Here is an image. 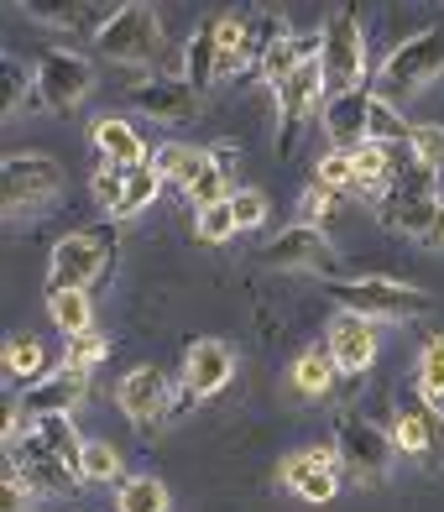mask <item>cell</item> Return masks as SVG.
Wrapping results in <instances>:
<instances>
[{"instance_id":"7","label":"cell","mask_w":444,"mask_h":512,"mask_svg":"<svg viewBox=\"0 0 444 512\" xmlns=\"http://www.w3.org/2000/svg\"><path fill=\"white\" fill-rule=\"evenodd\" d=\"M324 84H330V95H345V89H361L366 79V32H361V16L340 6L330 16V27H324Z\"/></svg>"},{"instance_id":"31","label":"cell","mask_w":444,"mask_h":512,"mask_svg":"<svg viewBox=\"0 0 444 512\" xmlns=\"http://www.w3.org/2000/svg\"><path fill=\"white\" fill-rule=\"evenodd\" d=\"M115 507L121 512H173V497H168V486H162L157 476H126Z\"/></svg>"},{"instance_id":"30","label":"cell","mask_w":444,"mask_h":512,"mask_svg":"<svg viewBox=\"0 0 444 512\" xmlns=\"http://www.w3.org/2000/svg\"><path fill=\"white\" fill-rule=\"evenodd\" d=\"M6 377H11V382L48 377V351H42L37 335H11V340H6Z\"/></svg>"},{"instance_id":"28","label":"cell","mask_w":444,"mask_h":512,"mask_svg":"<svg viewBox=\"0 0 444 512\" xmlns=\"http://www.w3.org/2000/svg\"><path fill=\"white\" fill-rule=\"evenodd\" d=\"M48 314L53 324L74 340V335H89L95 330V304H89L84 288H63V293H48Z\"/></svg>"},{"instance_id":"25","label":"cell","mask_w":444,"mask_h":512,"mask_svg":"<svg viewBox=\"0 0 444 512\" xmlns=\"http://www.w3.org/2000/svg\"><path fill=\"white\" fill-rule=\"evenodd\" d=\"M335 377H340V366H335V356H330V345H314V351H303V356L293 361V377H288V382L303 392V398H330Z\"/></svg>"},{"instance_id":"13","label":"cell","mask_w":444,"mask_h":512,"mask_svg":"<svg viewBox=\"0 0 444 512\" xmlns=\"http://www.w3.org/2000/svg\"><path fill=\"white\" fill-rule=\"evenodd\" d=\"M262 262L267 267H283V272H319V277H335L340 267V256L330 246V236H324L319 225H288L283 236H272L262 246Z\"/></svg>"},{"instance_id":"36","label":"cell","mask_w":444,"mask_h":512,"mask_svg":"<svg viewBox=\"0 0 444 512\" xmlns=\"http://www.w3.org/2000/svg\"><path fill=\"white\" fill-rule=\"evenodd\" d=\"M183 194H189V204L194 209H209V204H225L230 194H236V189H230V173H225V162L215 157V162H209V168L189 183V189H183Z\"/></svg>"},{"instance_id":"26","label":"cell","mask_w":444,"mask_h":512,"mask_svg":"<svg viewBox=\"0 0 444 512\" xmlns=\"http://www.w3.org/2000/svg\"><path fill=\"white\" fill-rule=\"evenodd\" d=\"M37 439H42V445H48L63 465H68V471H79V465H84V445H89V439L74 429V413H53V418H37ZM84 476V471H79Z\"/></svg>"},{"instance_id":"8","label":"cell","mask_w":444,"mask_h":512,"mask_svg":"<svg viewBox=\"0 0 444 512\" xmlns=\"http://www.w3.org/2000/svg\"><path fill=\"white\" fill-rule=\"evenodd\" d=\"M335 450H340V465H345V471L356 476L361 486H377V481H387V471H392L397 439H392V429L366 424V418H340Z\"/></svg>"},{"instance_id":"37","label":"cell","mask_w":444,"mask_h":512,"mask_svg":"<svg viewBox=\"0 0 444 512\" xmlns=\"http://www.w3.org/2000/svg\"><path fill=\"white\" fill-rule=\"evenodd\" d=\"M194 230H199V241L204 246H225L230 236H236V209H230V199L225 204H209V209H194Z\"/></svg>"},{"instance_id":"12","label":"cell","mask_w":444,"mask_h":512,"mask_svg":"<svg viewBox=\"0 0 444 512\" xmlns=\"http://www.w3.org/2000/svg\"><path fill=\"white\" fill-rule=\"evenodd\" d=\"M324 100H330V84H324V63L314 58L277 89V152H293L298 126L309 121V115H319Z\"/></svg>"},{"instance_id":"24","label":"cell","mask_w":444,"mask_h":512,"mask_svg":"<svg viewBox=\"0 0 444 512\" xmlns=\"http://www.w3.org/2000/svg\"><path fill=\"white\" fill-rule=\"evenodd\" d=\"M215 162V152H204V147H189V142H162L157 152H152V168L168 178V183H178V189H189V183Z\"/></svg>"},{"instance_id":"17","label":"cell","mask_w":444,"mask_h":512,"mask_svg":"<svg viewBox=\"0 0 444 512\" xmlns=\"http://www.w3.org/2000/svg\"><path fill=\"white\" fill-rule=\"evenodd\" d=\"M324 345L340 366V377H361L377 361V335H371V319L366 314H350V309H335L330 324H324Z\"/></svg>"},{"instance_id":"43","label":"cell","mask_w":444,"mask_h":512,"mask_svg":"<svg viewBox=\"0 0 444 512\" xmlns=\"http://www.w3.org/2000/svg\"><path fill=\"white\" fill-rule=\"evenodd\" d=\"M335 189H324V183L314 178L309 189H303V199H298V215H303V225H319V220H330L335 215Z\"/></svg>"},{"instance_id":"15","label":"cell","mask_w":444,"mask_h":512,"mask_svg":"<svg viewBox=\"0 0 444 512\" xmlns=\"http://www.w3.org/2000/svg\"><path fill=\"white\" fill-rule=\"evenodd\" d=\"M340 450H324V445H309V450H293L283 460V486L298 497V502H330L340 492Z\"/></svg>"},{"instance_id":"39","label":"cell","mask_w":444,"mask_h":512,"mask_svg":"<svg viewBox=\"0 0 444 512\" xmlns=\"http://www.w3.org/2000/svg\"><path fill=\"white\" fill-rule=\"evenodd\" d=\"M418 392H424L429 403L444 398V335H434L424 345V356H418Z\"/></svg>"},{"instance_id":"3","label":"cell","mask_w":444,"mask_h":512,"mask_svg":"<svg viewBox=\"0 0 444 512\" xmlns=\"http://www.w3.org/2000/svg\"><path fill=\"white\" fill-rule=\"evenodd\" d=\"M115 220L110 225H79V230H68V236L53 246L48 256V293H63V288H95L105 267H110V256H115Z\"/></svg>"},{"instance_id":"44","label":"cell","mask_w":444,"mask_h":512,"mask_svg":"<svg viewBox=\"0 0 444 512\" xmlns=\"http://www.w3.org/2000/svg\"><path fill=\"white\" fill-rule=\"evenodd\" d=\"M230 209H236V225L241 230H256V225L267 220V194L262 189H236V194H230Z\"/></svg>"},{"instance_id":"46","label":"cell","mask_w":444,"mask_h":512,"mask_svg":"<svg viewBox=\"0 0 444 512\" xmlns=\"http://www.w3.org/2000/svg\"><path fill=\"white\" fill-rule=\"evenodd\" d=\"M37 502V492H32V486L27 481H21L16 471H11V465H6V512H27Z\"/></svg>"},{"instance_id":"45","label":"cell","mask_w":444,"mask_h":512,"mask_svg":"<svg viewBox=\"0 0 444 512\" xmlns=\"http://www.w3.org/2000/svg\"><path fill=\"white\" fill-rule=\"evenodd\" d=\"M0 68H6V115H16V110H21V100H27L32 89H37V79H32V74H27V68H21L16 58H6Z\"/></svg>"},{"instance_id":"19","label":"cell","mask_w":444,"mask_h":512,"mask_svg":"<svg viewBox=\"0 0 444 512\" xmlns=\"http://www.w3.org/2000/svg\"><path fill=\"white\" fill-rule=\"evenodd\" d=\"M199 89L189 79H147V84H136L131 89V105L152 115V121H168V126H183V121H194L199 115Z\"/></svg>"},{"instance_id":"21","label":"cell","mask_w":444,"mask_h":512,"mask_svg":"<svg viewBox=\"0 0 444 512\" xmlns=\"http://www.w3.org/2000/svg\"><path fill=\"white\" fill-rule=\"evenodd\" d=\"M319 53H324V32H309V37H293V32H288L277 48H267V58H262V68H256V74H262L272 89H283L298 68L314 63Z\"/></svg>"},{"instance_id":"33","label":"cell","mask_w":444,"mask_h":512,"mask_svg":"<svg viewBox=\"0 0 444 512\" xmlns=\"http://www.w3.org/2000/svg\"><path fill=\"white\" fill-rule=\"evenodd\" d=\"M21 11L42 27H58V32H74L89 21V0H21Z\"/></svg>"},{"instance_id":"1","label":"cell","mask_w":444,"mask_h":512,"mask_svg":"<svg viewBox=\"0 0 444 512\" xmlns=\"http://www.w3.org/2000/svg\"><path fill=\"white\" fill-rule=\"evenodd\" d=\"M439 173L434 168H424L413 152L397 162V173H392V183H387V194L377 199V209H382V225L387 230H403V236H418L424 241L429 236V225H434V215H439Z\"/></svg>"},{"instance_id":"29","label":"cell","mask_w":444,"mask_h":512,"mask_svg":"<svg viewBox=\"0 0 444 512\" xmlns=\"http://www.w3.org/2000/svg\"><path fill=\"white\" fill-rule=\"evenodd\" d=\"M215 42H220V79L251 74V63H246V16H220Z\"/></svg>"},{"instance_id":"42","label":"cell","mask_w":444,"mask_h":512,"mask_svg":"<svg viewBox=\"0 0 444 512\" xmlns=\"http://www.w3.org/2000/svg\"><path fill=\"white\" fill-rule=\"evenodd\" d=\"M408 152L424 162V168H434V173H444V126H413V136H408Z\"/></svg>"},{"instance_id":"11","label":"cell","mask_w":444,"mask_h":512,"mask_svg":"<svg viewBox=\"0 0 444 512\" xmlns=\"http://www.w3.org/2000/svg\"><path fill=\"white\" fill-rule=\"evenodd\" d=\"M6 465L32 486L37 497H42V492H48V497H63V492H74V486L84 481L79 471H68V465H63L48 445H42L37 429H21L16 439H6Z\"/></svg>"},{"instance_id":"23","label":"cell","mask_w":444,"mask_h":512,"mask_svg":"<svg viewBox=\"0 0 444 512\" xmlns=\"http://www.w3.org/2000/svg\"><path fill=\"white\" fill-rule=\"evenodd\" d=\"M95 147H100V162H115V168H142V162H152L147 142L131 131V121H121V115L95 121Z\"/></svg>"},{"instance_id":"27","label":"cell","mask_w":444,"mask_h":512,"mask_svg":"<svg viewBox=\"0 0 444 512\" xmlns=\"http://www.w3.org/2000/svg\"><path fill=\"white\" fill-rule=\"evenodd\" d=\"M183 79H189L199 95L220 79V42H215V27H204L189 37V53H183Z\"/></svg>"},{"instance_id":"34","label":"cell","mask_w":444,"mask_h":512,"mask_svg":"<svg viewBox=\"0 0 444 512\" xmlns=\"http://www.w3.org/2000/svg\"><path fill=\"white\" fill-rule=\"evenodd\" d=\"M413 126L403 121V110H397L392 100H371V126H366V142H387V147H408Z\"/></svg>"},{"instance_id":"41","label":"cell","mask_w":444,"mask_h":512,"mask_svg":"<svg viewBox=\"0 0 444 512\" xmlns=\"http://www.w3.org/2000/svg\"><path fill=\"white\" fill-rule=\"evenodd\" d=\"M105 356H110V340L89 330V335H74V340H68V351H63V366H74V371H84V377H89V371H95V366H100Z\"/></svg>"},{"instance_id":"6","label":"cell","mask_w":444,"mask_h":512,"mask_svg":"<svg viewBox=\"0 0 444 512\" xmlns=\"http://www.w3.org/2000/svg\"><path fill=\"white\" fill-rule=\"evenodd\" d=\"M95 48H100V58H110V63L147 68V63H157V53H162V21H157V11L147 6V0H126V6L115 11L110 21H100Z\"/></svg>"},{"instance_id":"4","label":"cell","mask_w":444,"mask_h":512,"mask_svg":"<svg viewBox=\"0 0 444 512\" xmlns=\"http://www.w3.org/2000/svg\"><path fill=\"white\" fill-rule=\"evenodd\" d=\"M439 74H444V27L413 32L408 42H397V48L382 58V68H377V95L392 100V105H403V100L418 95V89H429Z\"/></svg>"},{"instance_id":"2","label":"cell","mask_w":444,"mask_h":512,"mask_svg":"<svg viewBox=\"0 0 444 512\" xmlns=\"http://www.w3.org/2000/svg\"><path fill=\"white\" fill-rule=\"evenodd\" d=\"M63 194V168L42 152H11L0 168V209L6 220H42Z\"/></svg>"},{"instance_id":"9","label":"cell","mask_w":444,"mask_h":512,"mask_svg":"<svg viewBox=\"0 0 444 512\" xmlns=\"http://www.w3.org/2000/svg\"><path fill=\"white\" fill-rule=\"evenodd\" d=\"M95 89V63L79 53H42L37 58V105L53 115H74Z\"/></svg>"},{"instance_id":"18","label":"cell","mask_w":444,"mask_h":512,"mask_svg":"<svg viewBox=\"0 0 444 512\" xmlns=\"http://www.w3.org/2000/svg\"><path fill=\"white\" fill-rule=\"evenodd\" d=\"M84 371H74V366H58V371H48V377H37V382H27V392H21V418L27 424H37V418H53V413H74L79 403H84Z\"/></svg>"},{"instance_id":"20","label":"cell","mask_w":444,"mask_h":512,"mask_svg":"<svg viewBox=\"0 0 444 512\" xmlns=\"http://www.w3.org/2000/svg\"><path fill=\"white\" fill-rule=\"evenodd\" d=\"M371 100H377V89H345V95H330L319 110L324 131H330L335 147H361L366 142V126H371Z\"/></svg>"},{"instance_id":"22","label":"cell","mask_w":444,"mask_h":512,"mask_svg":"<svg viewBox=\"0 0 444 512\" xmlns=\"http://www.w3.org/2000/svg\"><path fill=\"white\" fill-rule=\"evenodd\" d=\"M350 162H356V194L382 199L387 183H392V173H397V162H403V147L361 142V147H350Z\"/></svg>"},{"instance_id":"16","label":"cell","mask_w":444,"mask_h":512,"mask_svg":"<svg viewBox=\"0 0 444 512\" xmlns=\"http://www.w3.org/2000/svg\"><path fill=\"white\" fill-rule=\"evenodd\" d=\"M236 377V356L225 340H194L183 356V403H209L220 398L225 382Z\"/></svg>"},{"instance_id":"38","label":"cell","mask_w":444,"mask_h":512,"mask_svg":"<svg viewBox=\"0 0 444 512\" xmlns=\"http://www.w3.org/2000/svg\"><path fill=\"white\" fill-rule=\"evenodd\" d=\"M126 173H131V168H115V162H100L95 178H89V194H95V204L105 209V215H115V209H121V199H126Z\"/></svg>"},{"instance_id":"10","label":"cell","mask_w":444,"mask_h":512,"mask_svg":"<svg viewBox=\"0 0 444 512\" xmlns=\"http://www.w3.org/2000/svg\"><path fill=\"white\" fill-rule=\"evenodd\" d=\"M392 439H397V450H403L408 460H424V465L444 460V418H439V408L418 387L397 398V408H392Z\"/></svg>"},{"instance_id":"35","label":"cell","mask_w":444,"mask_h":512,"mask_svg":"<svg viewBox=\"0 0 444 512\" xmlns=\"http://www.w3.org/2000/svg\"><path fill=\"white\" fill-rule=\"evenodd\" d=\"M84 481H95V486H110V481H126V465H121V450L105 445V439H89L84 445Z\"/></svg>"},{"instance_id":"47","label":"cell","mask_w":444,"mask_h":512,"mask_svg":"<svg viewBox=\"0 0 444 512\" xmlns=\"http://www.w3.org/2000/svg\"><path fill=\"white\" fill-rule=\"evenodd\" d=\"M424 246H439V251H444V204H439V215H434V225H429Z\"/></svg>"},{"instance_id":"14","label":"cell","mask_w":444,"mask_h":512,"mask_svg":"<svg viewBox=\"0 0 444 512\" xmlns=\"http://www.w3.org/2000/svg\"><path fill=\"white\" fill-rule=\"evenodd\" d=\"M115 403H121V413L131 418L136 429H152L162 424V418L173 413V382L162 366H131L121 387H115Z\"/></svg>"},{"instance_id":"5","label":"cell","mask_w":444,"mask_h":512,"mask_svg":"<svg viewBox=\"0 0 444 512\" xmlns=\"http://www.w3.org/2000/svg\"><path fill=\"white\" fill-rule=\"evenodd\" d=\"M330 298L335 309L366 314V319H418L434 309V298L413 283H397V277H330Z\"/></svg>"},{"instance_id":"32","label":"cell","mask_w":444,"mask_h":512,"mask_svg":"<svg viewBox=\"0 0 444 512\" xmlns=\"http://www.w3.org/2000/svg\"><path fill=\"white\" fill-rule=\"evenodd\" d=\"M162 178L152 162H142V168H131L126 173V199H121V209H115V220H131V215H142L147 204H157V194H162Z\"/></svg>"},{"instance_id":"40","label":"cell","mask_w":444,"mask_h":512,"mask_svg":"<svg viewBox=\"0 0 444 512\" xmlns=\"http://www.w3.org/2000/svg\"><path fill=\"white\" fill-rule=\"evenodd\" d=\"M314 178L324 183V189H335V194H356V162H350V152L345 147H335V152H324L319 157V168H314Z\"/></svg>"}]
</instances>
